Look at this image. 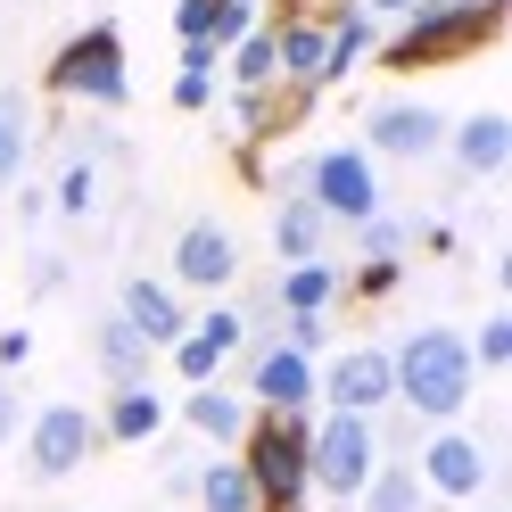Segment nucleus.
<instances>
[{"label": "nucleus", "mask_w": 512, "mask_h": 512, "mask_svg": "<svg viewBox=\"0 0 512 512\" xmlns=\"http://www.w3.org/2000/svg\"><path fill=\"white\" fill-rule=\"evenodd\" d=\"M389 372H397V405H405L422 430H438V422H455V413H471L479 372H471L463 331L422 323L413 339H397V347H389Z\"/></svg>", "instance_id": "obj_1"}, {"label": "nucleus", "mask_w": 512, "mask_h": 512, "mask_svg": "<svg viewBox=\"0 0 512 512\" xmlns=\"http://www.w3.org/2000/svg\"><path fill=\"white\" fill-rule=\"evenodd\" d=\"M413 25L380 50L397 75H422V67H455V58H471V50H488L496 34H504V0H413L405 9Z\"/></svg>", "instance_id": "obj_2"}, {"label": "nucleus", "mask_w": 512, "mask_h": 512, "mask_svg": "<svg viewBox=\"0 0 512 512\" xmlns=\"http://www.w3.org/2000/svg\"><path fill=\"white\" fill-rule=\"evenodd\" d=\"M306 413H248L240 430V471L256 488V512H306Z\"/></svg>", "instance_id": "obj_3"}, {"label": "nucleus", "mask_w": 512, "mask_h": 512, "mask_svg": "<svg viewBox=\"0 0 512 512\" xmlns=\"http://www.w3.org/2000/svg\"><path fill=\"white\" fill-rule=\"evenodd\" d=\"M42 83L58 91V100H83V108H124L133 100V58H124V34L116 25H83V34H67L50 50Z\"/></svg>", "instance_id": "obj_4"}, {"label": "nucleus", "mask_w": 512, "mask_h": 512, "mask_svg": "<svg viewBox=\"0 0 512 512\" xmlns=\"http://www.w3.org/2000/svg\"><path fill=\"white\" fill-rule=\"evenodd\" d=\"M372 463H380V430L364 422V413H323V422L306 430V496L356 504Z\"/></svg>", "instance_id": "obj_5"}, {"label": "nucleus", "mask_w": 512, "mask_h": 512, "mask_svg": "<svg viewBox=\"0 0 512 512\" xmlns=\"http://www.w3.org/2000/svg\"><path fill=\"white\" fill-rule=\"evenodd\" d=\"M413 479L430 488V504H479L488 479H496V463H488V446H479L471 430L438 422V430H422V446H413Z\"/></svg>", "instance_id": "obj_6"}, {"label": "nucleus", "mask_w": 512, "mask_h": 512, "mask_svg": "<svg viewBox=\"0 0 512 512\" xmlns=\"http://www.w3.org/2000/svg\"><path fill=\"white\" fill-rule=\"evenodd\" d=\"M25 471L34 479H75L91 463V446H100V422H91L83 405H42V413H25Z\"/></svg>", "instance_id": "obj_7"}, {"label": "nucleus", "mask_w": 512, "mask_h": 512, "mask_svg": "<svg viewBox=\"0 0 512 512\" xmlns=\"http://www.w3.org/2000/svg\"><path fill=\"white\" fill-rule=\"evenodd\" d=\"M298 190L314 207H323L331 223H364L380 215V174H372V149H323L314 166L298 174Z\"/></svg>", "instance_id": "obj_8"}, {"label": "nucleus", "mask_w": 512, "mask_h": 512, "mask_svg": "<svg viewBox=\"0 0 512 512\" xmlns=\"http://www.w3.org/2000/svg\"><path fill=\"white\" fill-rule=\"evenodd\" d=\"M323 405H331V413H364V422H380V413L397 405L389 347H339V356L323 364Z\"/></svg>", "instance_id": "obj_9"}, {"label": "nucleus", "mask_w": 512, "mask_h": 512, "mask_svg": "<svg viewBox=\"0 0 512 512\" xmlns=\"http://www.w3.org/2000/svg\"><path fill=\"white\" fill-rule=\"evenodd\" d=\"M314 397H323V372H314V356H298V347H248V405L256 413H306Z\"/></svg>", "instance_id": "obj_10"}, {"label": "nucleus", "mask_w": 512, "mask_h": 512, "mask_svg": "<svg viewBox=\"0 0 512 512\" xmlns=\"http://www.w3.org/2000/svg\"><path fill=\"white\" fill-rule=\"evenodd\" d=\"M364 141H372L380 157H397V166H422V157L446 149V116H438L430 100H380V108L364 116Z\"/></svg>", "instance_id": "obj_11"}, {"label": "nucleus", "mask_w": 512, "mask_h": 512, "mask_svg": "<svg viewBox=\"0 0 512 512\" xmlns=\"http://www.w3.org/2000/svg\"><path fill=\"white\" fill-rule=\"evenodd\" d=\"M174 281L182 290H232L240 281V240L223 232L215 215H190L174 232Z\"/></svg>", "instance_id": "obj_12"}, {"label": "nucleus", "mask_w": 512, "mask_h": 512, "mask_svg": "<svg viewBox=\"0 0 512 512\" xmlns=\"http://www.w3.org/2000/svg\"><path fill=\"white\" fill-rule=\"evenodd\" d=\"M240 347H248V323H240L232 306H215V314H199V323H190V331L166 347V356H174V372L190 380V389H207V380H215L223 364H232Z\"/></svg>", "instance_id": "obj_13"}, {"label": "nucleus", "mask_w": 512, "mask_h": 512, "mask_svg": "<svg viewBox=\"0 0 512 512\" xmlns=\"http://www.w3.org/2000/svg\"><path fill=\"white\" fill-rule=\"evenodd\" d=\"M446 157H455L463 182H496V174L512 166V116L479 108V116H463V124H446Z\"/></svg>", "instance_id": "obj_14"}, {"label": "nucleus", "mask_w": 512, "mask_h": 512, "mask_svg": "<svg viewBox=\"0 0 512 512\" xmlns=\"http://www.w3.org/2000/svg\"><path fill=\"white\" fill-rule=\"evenodd\" d=\"M116 314H124V323H133L149 347H174V339L190 331V314H182V290H166V281H149V273H133V281L116 290Z\"/></svg>", "instance_id": "obj_15"}, {"label": "nucleus", "mask_w": 512, "mask_h": 512, "mask_svg": "<svg viewBox=\"0 0 512 512\" xmlns=\"http://www.w3.org/2000/svg\"><path fill=\"white\" fill-rule=\"evenodd\" d=\"M273 58H281V83L323 91V67H331V25H314V17H273Z\"/></svg>", "instance_id": "obj_16"}, {"label": "nucleus", "mask_w": 512, "mask_h": 512, "mask_svg": "<svg viewBox=\"0 0 512 512\" xmlns=\"http://www.w3.org/2000/svg\"><path fill=\"white\" fill-rule=\"evenodd\" d=\"M149 364H157V347L124 323V314H108V323H100V372H108V389H149Z\"/></svg>", "instance_id": "obj_17"}, {"label": "nucleus", "mask_w": 512, "mask_h": 512, "mask_svg": "<svg viewBox=\"0 0 512 512\" xmlns=\"http://www.w3.org/2000/svg\"><path fill=\"white\" fill-rule=\"evenodd\" d=\"M323 240H331V215L306 199H281V215H273V248H281V265H314V256H323Z\"/></svg>", "instance_id": "obj_18"}, {"label": "nucleus", "mask_w": 512, "mask_h": 512, "mask_svg": "<svg viewBox=\"0 0 512 512\" xmlns=\"http://www.w3.org/2000/svg\"><path fill=\"white\" fill-rule=\"evenodd\" d=\"M182 422L199 430L207 446H240V430H248V397H232V389H215V380H207V389L182 397Z\"/></svg>", "instance_id": "obj_19"}, {"label": "nucleus", "mask_w": 512, "mask_h": 512, "mask_svg": "<svg viewBox=\"0 0 512 512\" xmlns=\"http://www.w3.org/2000/svg\"><path fill=\"white\" fill-rule=\"evenodd\" d=\"M25 157H34V100L17 83H0V190L25 182Z\"/></svg>", "instance_id": "obj_20"}, {"label": "nucleus", "mask_w": 512, "mask_h": 512, "mask_svg": "<svg viewBox=\"0 0 512 512\" xmlns=\"http://www.w3.org/2000/svg\"><path fill=\"white\" fill-rule=\"evenodd\" d=\"M314 108V91H298V83H273V91H248L240 100V133L248 141H273V133H290V124Z\"/></svg>", "instance_id": "obj_21"}, {"label": "nucleus", "mask_w": 512, "mask_h": 512, "mask_svg": "<svg viewBox=\"0 0 512 512\" xmlns=\"http://www.w3.org/2000/svg\"><path fill=\"white\" fill-rule=\"evenodd\" d=\"M157 430H166V397H157V389H116V397H108L100 438H116V446H149Z\"/></svg>", "instance_id": "obj_22"}, {"label": "nucleus", "mask_w": 512, "mask_h": 512, "mask_svg": "<svg viewBox=\"0 0 512 512\" xmlns=\"http://www.w3.org/2000/svg\"><path fill=\"white\" fill-rule=\"evenodd\" d=\"M281 314H331L339 306V265L331 256H314V265H290L281 273V290H273Z\"/></svg>", "instance_id": "obj_23"}, {"label": "nucleus", "mask_w": 512, "mask_h": 512, "mask_svg": "<svg viewBox=\"0 0 512 512\" xmlns=\"http://www.w3.org/2000/svg\"><path fill=\"white\" fill-rule=\"evenodd\" d=\"M356 504L364 512H430V488L413 479V463H372V479H364Z\"/></svg>", "instance_id": "obj_24"}, {"label": "nucleus", "mask_w": 512, "mask_h": 512, "mask_svg": "<svg viewBox=\"0 0 512 512\" xmlns=\"http://www.w3.org/2000/svg\"><path fill=\"white\" fill-rule=\"evenodd\" d=\"M190 496H199V512H256V488H248V471L223 455L207 471H190Z\"/></svg>", "instance_id": "obj_25"}, {"label": "nucleus", "mask_w": 512, "mask_h": 512, "mask_svg": "<svg viewBox=\"0 0 512 512\" xmlns=\"http://www.w3.org/2000/svg\"><path fill=\"white\" fill-rule=\"evenodd\" d=\"M58 215L67 223H83L91 207H100V141H83V157H67V166H58Z\"/></svg>", "instance_id": "obj_26"}, {"label": "nucleus", "mask_w": 512, "mask_h": 512, "mask_svg": "<svg viewBox=\"0 0 512 512\" xmlns=\"http://www.w3.org/2000/svg\"><path fill=\"white\" fill-rule=\"evenodd\" d=\"M281 83V58H273V25H256L248 42H232V91L248 100V91H273Z\"/></svg>", "instance_id": "obj_27"}, {"label": "nucleus", "mask_w": 512, "mask_h": 512, "mask_svg": "<svg viewBox=\"0 0 512 512\" xmlns=\"http://www.w3.org/2000/svg\"><path fill=\"white\" fill-rule=\"evenodd\" d=\"M364 50H372V17L356 9V0H347V9L331 17V67H323V83H339V75H347V67H356V58H364Z\"/></svg>", "instance_id": "obj_28"}, {"label": "nucleus", "mask_w": 512, "mask_h": 512, "mask_svg": "<svg viewBox=\"0 0 512 512\" xmlns=\"http://www.w3.org/2000/svg\"><path fill=\"white\" fill-rule=\"evenodd\" d=\"M397 281H405V265H397V256H364L356 273H339V298L380 306V298H397Z\"/></svg>", "instance_id": "obj_29"}, {"label": "nucleus", "mask_w": 512, "mask_h": 512, "mask_svg": "<svg viewBox=\"0 0 512 512\" xmlns=\"http://www.w3.org/2000/svg\"><path fill=\"white\" fill-rule=\"evenodd\" d=\"M215 25H223V0H174V42L182 50H215Z\"/></svg>", "instance_id": "obj_30"}, {"label": "nucleus", "mask_w": 512, "mask_h": 512, "mask_svg": "<svg viewBox=\"0 0 512 512\" xmlns=\"http://www.w3.org/2000/svg\"><path fill=\"white\" fill-rule=\"evenodd\" d=\"M463 347H471V372H504L512 364V314H488Z\"/></svg>", "instance_id": "obj_31"}, {"label": "nucleus", "mask_w": 512, "mask_h": 512, "mask_svg": "<svg viewBox=\"0 0 512 512\" xmlns=\"http://www.w3.org/2000/svg\"><path fill=\"white\" fill-rule=\"evenodd\" d=\"M356 240H364V256H397V248H405V223L380 207V215H364V223H356Z\"/></svg>", "instance_id": "obj_32"}, {"label": "nucleus", "mask_w": 512, "mask_h": 512, "mask_svg": "<svg viewBox=\"0 0 512 512\" xmlns=\"http://www.w3.org/2000/svg\"><path fill=\"white\" fill-rule=\"evenodd\" d=\"M174 108H182V116H199V108H215V75H199V67H182V75H174Z\"/></svg>", "instance_id": "obj_33"}, {"label": "nucleus", "mask_w": 512, "mask_h": 512, "mask_svg": "<svg viewBox=\"0 0 512 512\" xmlns=\"http://www.w3.org/2000/svg\"><path fill=\"white\" fill-rule=\"evenodd\" d=\"M25 290H34V298L67 290V256H34V273H25Z\"/></svg>", "instance_id": "obj_34"}, {"label": "nucleus", "mask_w": 512, "mask_h": 512, "mask_svg": "<svg viewBox=\"0 0 512 512\" xmlns=\"http://www.w3.org/2000/svg\"><path fill=\"white\" fill-rule=\"evenodd\" d=\"M17 430H25V397H17V380L0 372V446H9Z\"/></svg>", "instance_id": "obj_35"}, {"label": "nucleus", "mask_w": 512, "mask_h": 512, "mask_svg": "<svg viewBox=\"0 0 512 512\" xmlns=\"http://www.w3.org/2000/svg\"><path fill=\"white\" fill-rule=\"evenodd\" d=\"M17 364H34V331H0V372H17Z\"/></svg>", "instance_id": "obj_36"}, {"label": "nucleus", "mask_w": 512, "mask_h": 512, "mask_svg": "<svg viewBox=\"0 0 512 512\" xmlns=\"http://www.w3.org/2000/svg\"><path fill=\"white\" fill-rule=\"evenodd\" d=\"M422 248H430V256H455L463 240H455V223H422Z\"/></svg>", "instance_id": "obj_37"}, {"label": "nucleus", "mask_w": 512, "mask_h": 512, "mask_svg": "<svg viewBox=\"0 0 512 512\" xmlns=\"http://www.w3.org/2000/svg\"><path fill=\"white\" fill-rule=\"evenodd\" d=\"M356 9H364V17H405L413 0H356Z\"/></svg>", "instance_id": "obj_38"}, {"label": "nucleus", "mask_w": 512, "mask_h": 512, "mask_svg": "<svg viewBox=\"0 0 512 512\" xmlns=\"http://www.w3.org/2000/svg\"><path fill=\"white\" fill-rule=\"evenodd\" d=\"M479 512H504V504H479Z\"/></svg>", "instance_id": "obj_39"}]
</instances>
